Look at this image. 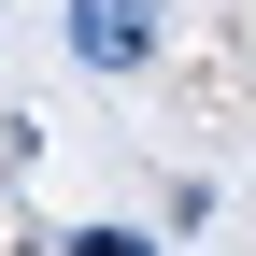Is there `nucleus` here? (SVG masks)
Wrapping results in <instances>:
<instances>
[{
	"instance_id": "1",
	"label": "nucleus",
	"mask_w": 256,
	"mask_h": 256,
	"mask_svg": "<svg viewBox=\"0 0 256 256\" xmlns=\"http://www.w3.org/2000/svg\"><path fill=\"white\" fill-rule=\"evenodd\" d=\"M72 57L86 72H142L156 57V0H72Z\"/></svg>"
},
{
	"instance_id": "2",
	"label": "nucleus",
	"mask_w": 256,
	"mask_h": 256,
	"mask_svg": "<svg viewBox=\"0 0 256 256\" xmlns=\"http://www.w3.org/2000/svg\"><path fill=\"white\" fill-rule=\"evenodd\" d=\"M72 256H156L142 228H72Z\"/></svg>"
}]
</instances>
